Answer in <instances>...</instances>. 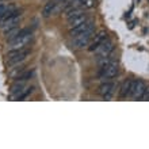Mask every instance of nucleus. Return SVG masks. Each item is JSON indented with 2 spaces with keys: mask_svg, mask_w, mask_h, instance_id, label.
Instances as JSON below:
<instances>
[{
  "mask_svg": "<svg viewBox=\"0 0 149 149\" xmlns=\"http://www.w3.org/2000/svg\"><path fill=\"white\" fill-rule=\"evenodd\" d=\"M33 34H27V36H18L16 38L11 39L8 43V49L10 50H19V49H24L27 46V43L31 41Z\"/></svg>",
  "mask_w": 149,
  "mask_h": 149,
  "instance_id": "1",
  "label": "nucleus"
},
{
  "mask_svg": "<svg viewBox=\"0 0 149 149\" xmlns=\"http://www.w3.org/2000/svg\"><path fill=\"white\" fill-rule=\"evenodd\" d=\"M94 37V30H91V31H87V33H83L80 36L74 37L73 38V47L74 49H83L84 46H87L88 43H90L91 38Z\"/></svg>",
  "mask_w": 149,
  "mask_h": 149,
  "instance_id": "2",
  "label": "nucleus"
},
{
  "mask_svg": "<svg viewBox=\"0 0 149 149\" xmlns=\"http://www.w3.org/2000/svg\"><path fill=\"white\" fill-rule=\"evenodd\" d=\"M30 52L27 49H19V50H11L8 53V64L14 65V64H19L20 61H23L29 56Z\"/></svg>",
  "mask_w": 149,
  "mask_h": 149,
  "instance_id": "3",
  "label": "nucleus"
},
{
  "mask_svg": "<svg viewBox=\"0 0 149 149\" xmlns=\"http://www.w3.org/2000/svg\"><path fill=\"white\" fill-rule=\"evenodd\" d=\"M146 91V86L141 80H134L132 83V90H130V96L133 99H142Z\"/></svg>",
  "mask_w": 149,
  "mask_h": 149,
  "instance_id": "4",
  "label": "nucleus"
},
{
  "mask_svg": "<svg viewBox=\"0 0 149 149\" xmlns=\"http://www.w3.org/2000/svg\"><path fill=\"white\" fill-rule=\"evenodd\" d=\"M117 73H118V65L115 63H111V64H109V65H106V67L100 68L98 76H99V79H102V80H107V79L114 77Z\"/></svg>",
  "mask_w": 149,
  "mask_h": 149,
  "instance_id": "5",
  "label": "nucleus"
},
{
  "mask_svg": "<svg viewBox=\"0 0 149 149\" xmlns=\"http://www.w3.org/2000/svg\"><path fill=\"white\" fill-rule=\"evenodd\" d=\"M91 30H94V23H92L91 20H87V22L79 24V26H76V27H72L71 30H69V36H71L72 38H74V37L80 36V34H83V33L91 31Z\"/></svg>",
  "mask_w": 149,
  "mask_h": 149,
  "instance_id": "6",
  "label": "nucleus"
},
{
  "mask_svg": "<svg viewBox=\"0 0 149 149\" xmlns=\"http://www.w3.org/2000/svg\"><path fill=\"white\" fill-rule=\"evenodd\" d=\"M114 90H115V84H113V83H103L102 86L99 87L98 92L103 99H110L114 94Z\"/></svg>",
  "mask_w": 149,
  "mask_h": 149,
  "instance_id": "7",
  "label": "nucleus"
},
{
  "mask_svg": "<svg viewBox=\"0 0 149 149\" xmlns=\"http://www.w3.org/2000/svg\"><path fill=\"white\" fill-rule=\"evenodd\" d=\"M87 20H88L87 15L84 14V12H81V14H77V15L68 18V24H69V29H72V27H76V26H79V24L84 23V22H87Z\"/></svg>",
  "mask_w": 149,
  "mask_h": 149,
  "instance_id": "8",
  "label": "nucleus"
},
{
  "mask_svg": "<svg viewBox=\"0 0 149 149\" xmlns=\"http://www.w3.org/2000/svg\"><path fill=\"white\" fill-rule=\"evenodd\" d=\"M113 50H114L113 43L109 42V41H107V42L104 41V42H103L102 45L96 49V53H98V57L100 58V57H106V56H109Z\"/></svg>",
  "mask_w": 149,
  "mask_h": 149,
  "instance_id": "9",
  "label": "nucleus"
},
{
  "mask_svg": "<svg viewBox=\"0 0 149 149\" xmlns=\"http://www.w3.org/2000/svg\"><path fill=\"white\" fill-rule=\"evenodd\" d=\"M106 37H107V33L106 31H100V33H98L96 36H95V38H94V41H92V43H91V46L88 47L91 52H95L96 49H98L100 45H102L104 41H106Z\"/></svg>",
  "mask_w": 149,
  "mask_h": 149,
  "instance_id": "10",
  "label": "nucleus"
},
{
  "mask_svg": "<svg viewBox=\"0 0 149 149\" xmlns=\"http://www.w3.org/2000/svg\"><path fill=\"white\" fill-rule=\"evenodd\" d=\"M56 8H57V3H56V1H47V3L45 4L43 10H42L43 18H49L52 14H54Z\"/></svg>",
  "mask_w": 149,
  "mask_h": 149,
  "instance_id": "11",
  "label": "nucleus"
},
{
  "mask_svg": "<svg viewBox=\"0 0 149 149\" xmlns=\"http://www.w3.org/2000/svg\"><path fill=\"white\" fill-rule=\"evenodd\" d=\"M132 80H127V81H125L123 84H122L121 87V94H119V96L121 98H127V96H130V90H132Z\"/></svg>",
  "mask_w": 149,
  "mask_h": 149,
  "instance_id": "12",
  "label": "nucleus"
},
{
  "mask_svg": "<svg viewBox=\"0 0 149 149\" xmlns=\"http://www.w3.org/2000/svg\"><path fill=\"white\" fill-rule=\"evenodd\" d=\"M19 33H20V29L18 27V26H15V27H11V29H8V30H6V31H4V36H6V38H7L8 41H11V39L16 38V37L19 36Z\"/></svg>",
  "mask_w": 149,
  "mask_h": 149,
  "instance_id": "13",
  "label": "nucleus"
},
{
  "mask_svg": "<svg viewBox=\"0 0 149 149\" xmlns=\"http://www.w3.org/2000/svg\"><path fill=\"white\" fill-rule=\"evenodd\" d=\"M24 90H26L24 81H16V84H14V87H12V94L15 95V96H18V95H19L20 92H23Z\"/></svg>",
  "mask_w": 149,
  "mask_h": 149,
  "instance_id": "14",
  "label": "nucleus"
},
{
  "mask_svg": "<svg viewBox=\"0 0 149 149\" xmlns=\"http://www.w3.org/2000/svg\"><path fill=\"white\" fill-rule=\"evenodd\" d=\"M33 76V72L31 71H29V72H23V73L20 74V76H18V81H27L29 79Z\"/></svg>",
  "mask_w": 149,
  "mask_h": 149,
  "instance_id": "15",
  "label": "nucleus"
},
{
  "mask_svg": "<svg viewBox=\"0 0 149 149\" xmlns=\"http://www.w3.org/2000/svg\"><path fill=\"white\" fill-rule=\"evenodd\" d=\"M31 91H33V88H27V87H26V90H24L23 92H20V94L16 96V99H18V100H22V99H24L26 96H29V95L31 94Z\"/></svg>",
  "mask_w": 149,
  "mask_h": 149,
  "instance_id": "16",
  "label": "nucleus"
},
{
  "mask_svg": "<svg viewBox=\"0 0 149 149\" xmlns=\"http://www.w3.org/2000/svg\"><path fill=\"white\" fill-rule=\"evenodd\" d=\"M7 11H8V7H7V6H4V4H0V16H3Z\"/></svg>",
  "mask_w": 149,
  "mask_h": 149,
  "instance_id": "17",
  "label": "nucleus"
},
{
  "mask_svg": "<svg viewBox=\"0 0 149 149\" xmlns=\"http://www.w3.org/2000/svg\"><path fill=\"white\" fill-rule=\"evenodd\" d=\"M142 98L145 99V100H149V88H146L145 94H144V96H142Z\"/></svg>",
  "mask_w": 149,
  "mask_h": 149,
  "instance_id": "18",
  "label": "nucleus"
}]
</instances>
